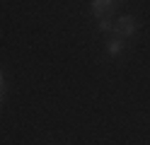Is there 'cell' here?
Instances as JSON below:
<instances>
[{
    "label": "cell",
    "instance_id": "8992f818",
    "mask_svg": "<svg viewBox=\"0 0 150 145\" xmlns=\"http://www.w3.org/2000/svg\"><path fill=\"white\" fill-rule=\"evenodd\" d=\"M3 92H5V90H0V102H3Z\"/></svg>",
    "mask_w": 150,
    "mask_h": 145
},
{
    "label": "cell",
    "instance_id": "7a4b0ae2",
    "mask_svg": "<svg viewBox=\"0 0 150 145\" xmlns=\"http://www.w3.org/2000/svg\"><path fill=\"white\" fill-rule=\"evenodd\" d=\"M116 7H119V3H114V0H95L92 3V15L95 17H109Z\"/></svg>",
    "mask_w": 150,
    "mask_h": 145
},
{
    "label": "cell",
    "instance_id": "5b68a950",
    "mask_svg": "<svg viewBox=\"0 0 150 145\" xmlns=\"http://www.w3.org/2000/svg\"><path fill=\"white\" fill-rule=\"evenodd\" d=\"M0 90H5V75H3V70H0Z\"/></svg>",
    "mask_w": 150,
    "mask_h": 145
},
{
    "label": "cell",
    "instance_id": "6da1fadb",
    "mask_svg": "<svg viewBox=\"0 0 150 145\" xmlns=\"http://www.w3.org/2000/svg\"><path fill=\"white\" fill-rule=\"evenodd\" d=\"M136 29H138V22H136V17H131V15H124V17H119L114 22V32L119 34V39L133 36Z\"/></svg>",
    "mask_w": 150,
    "mask_h": 145
},
{
    "label": "cell",
    "instance_id": "3957f363",
    "mask_svg": "<svg viewBox=\"0 0 150 145\" xmlns=\"http://www.w3.org/2000/svg\"><path fill=\"white\" fill-rule=\"evenodd\" d=\"M121 51H124V39H109V41H107V53L109 56H119Z\"/></svg>",
    "mask_w": 150,
    "mask_h": 145
},
{
    "label": "cell",
    "instance_id": "277c9868",
    "mask_svg": "<svg viewBox=\"0 0 150 145\" xmlns=\"http://www.w3.org/2000/svg\"><path fill=\"white\" fill-rule=\"evenodd\" d=\"M99 29H102V32H111V29H114V22H111L109 17H102L99 19Z\"/></svg>",
    "mask_w": 150,
    "mask_h": 145
}]
</instances>
